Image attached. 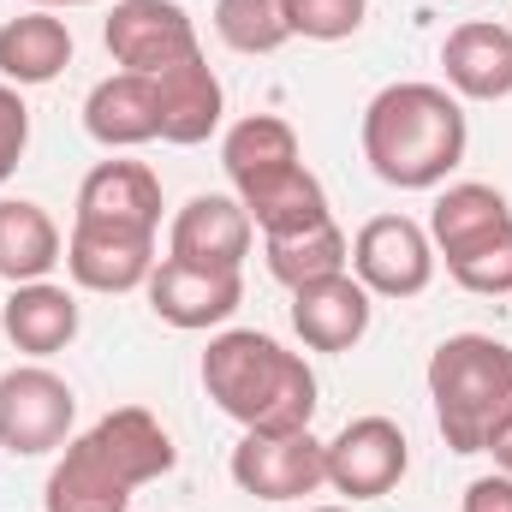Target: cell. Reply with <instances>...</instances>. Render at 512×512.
<instances>
[{
  "mask_svg": "<svg viewBox=\"0 0 512 512\" xmlns=\"http://www.w3.org/2000/svg\"><path fill=\"white\" fill-rule=\"evenodd\" d=\"M179 465V447L167 423L143 405H120L96 417L78 441H66L60 465L48 471V512H126L131 489L167 477Z\"/></svg>",
  "mask_w": 512,
  "mask_h": 512,
  "instance_id": "1",
  "label": "cell"
},
{
  "mask_svg": "<svg viewBox=\"0 0 512 512\" xmlns=\"http://www.w3.org/2000/svg\"><path fill=\"white\" fill-rule=\"evenodd\" d=\"M465 108L441 84H387L364 108V161L393 191H435L465 161Z\"/></svg>",
  "mask_w": 512,
  "mask_h": 512,
  "instance_id": "2",
  "label": "cell"
},
{
  "mask_svg": "<svg viewBox=\"0 0 512 512\" xmlns=\"http://www.w3.org/2000/svg\"><path fill=\"white\" fill-rule=\"evenodd\" d=\"M203 387L239 429H310L316 417V370L256 328H227L209 340Z\"/></svg>",
  "mask_w": 512,
  "mask_h": 512,
  "instance_id": "3",
  "label": "cell"
},
{
  "mask_svg": "<svg viewBox=\"0 0 512 512\" xmlns=\"http://www.w3.org/2000/svg\"><path fill=\"white\" fill-rule=\"evenodd\" d=\"M429 405L453 453H489L512 423V346L495 334H447L429 352Z\"/></svg>",
  "mask_w": 512,
  "mask_h": 512,
  "instance_id": "4",
  "label": "cell"
},
{
  "mask_svg": "<svg viewBox=\"0 0 512 512\" xmlns=\"http://www.w3.org/2000/svg\"><path fill=\"white\" fill-rule=\"evenodd\" d=\"M78 393L48 364H12L0 376V447L12 459H42L72 441Z\"/></svg>",
  "mask_w": 512,
  "mask_h": 512,
  "instance_id": "5",
  "label": "cell"
},
{
  "mask_svg": "<svg viewBox=\"0 0 512 512\" xmlns=\"http://www.w3.org/2000/svg\"><path fill=\"white\" fill-rule=\"evenodd\" d=\"M227 471L256 501H304L328 483V441L310 429H245Z\"/></svg>",
  "mask_w": 512,
  "mask_h": 512,
  "instance_id": "6",
  "label": "cell"
},
{
  "mask_svg": "<svg viewBox=\"0 0 512 512\" xmlns=\"http://www.w3.org/2000/svg\"><path fill=\"white\" fill-rule=\"evenodd\" d=\"M102 42L120 60V72H143V78L203 54L197 24L179 0H114V12L102 24Z\"/></svg>",
  "mask_w": 512,
  "mask_h": 512,
  "instance_id": "7",
  "label": "cell"
},
{
  "mask_svg": "<svg viewBox=\"0 0 512 512\" xmlns=\"http://www.w3.org/2000/svg\"><path fill=\"white\" fill-rule=\"evenodd\" d=\"M352 274L364 280L370 298H417L435 280V245L429 227L411 215H376L352 239Z\"/></svg>",
  "mask_w": 512,
  "mask_h": 512,
  "instance_id": "8",
  "label": "cell"
},
{
  "mask_svg": "<svg viewBox=\"0 0 512 512\" xmlns=\"http://www.w3.org/2000/svg\"><path fill=\"white\" fill-rule=\"evenodd\" d=\"M411 471V441L393 417H352L328 441V489L346 501H382Z\"/></svg>",
  "mask_w": 512,
  "mask_h": 512,
  "instance_id": "9",
  "label": "cell"
},
{
  "mask_svg": "<svg viewBox=\"0 0 512 512\" xmlns=\"http://www.w3.org/2000/svg\"><path fill=\"white\" fill-rule=\"evenodd\" d=\"M143 292H149V310L167 328L203 334V328H221L245 304V274L239 268H191L179 256H161Z\"/></svg>",
  "mask_w": 512,
  "mask_h": 512,
  "instance_id": "10",
  "label": "cell"
},
{
  "mask_svg": "<svg viewBox=\"0 0 512 512\" xmlns=\"http://www.w3.org/2000/svg\"><path fill=\"white\" fill-rule=\"evenodd\" d=\"M84 227H114V233H161V179L143 161H96L78 185V215Z\"/></svg>",
  "mask_w": 512,
  "mask_h": 512,
  "instance_id": "11",
  "label": "cell"
},
{
  "mask_svg": "<svg viewBox=\"0 0 512 512\" xmlns=\"http://www.w3.org/2000/svg\"><path fill=\"white\" fill-rule=\"evenodd\" d=\"M251 215L239 197H221V191H203L191 197L173 227H167V256L191 262V268H245L251 256Z\"/></svg>",
  "mask_w": 512,
  "mask_h": 512,
  "instance_id": "12",
  "label": "cell"
},
{
  "mask_svg": "<svg viewBox=\"0 0 512 512\" xmlns=\"http://www.w3.org/2000/svg\"><path fill=\"white\" fill-rule=\"evenodd\" d=\"M370 292L364 280L346 268V274H328V280H310L292 292V334L310 346V352H352L364 334H370Z\"/></svg>",
  "mask_w": 512,
  "mask_h": 512,
  "instance_id": "13",
  "label": "cell"
},
{
  "mask_svg": "<svg viewBox=\"0 0 512 512\" xmlns=\"http://www.w3.org/2000/svg\"><path fill=\"white\" fill-rule=\"evenodd\" d=\"M155 239L149 233H114V227H84L72 221L66 239V268L84 292H137L155 274Z\"/></svg>",
  "mask_w": 512,
  "mask_h": 512,
  "instance_id": "14",
  "label": "cell"
},
{
  "mask_svg": "<svg viewBox=\"0 0 512 512\" xmlns=\"http://www.w3.org/2000/svg\"><path fill=\"white\" fill-rule=\"evenodd\" d=\"M155 96H161V143H209L221 131V114H227V90L215 78V66L203 54L155 72Z\"/></svg>",
  "mask_w": 512,
  "mask_h": 512,
  "instance_id": "15",
  "label": "cell"
},
{
  "mask_svg": "<svg viewBox=\"0 0 512 512\" xmlns=\"http://www.w3.org/2000/svg\"><path fill=\"white\" fill-rule=\"evenodd\" d=\"M441 66L459 102H507L512 96V30L471 18L441 42Z\"/></svg>",
  "mask_w": 512,
  "mask_h": 512,
  "instance_id": "16",
  "label": "cell"
},
{
  "mask_svg": "<svg viewBox=\"0 0 512 512\" xmlns=\"http://www.w3.org/2000/svg\"><path fill=\"white\" fill-rule=\"evenodd\" d=\"M84 131H90L102 149L155 143V137H161V96H155V78H143V72H114V78H102V84L84 96Z\"/></svg>",
  "mask_w": 512,
  "mask_h": 512,
  "instance_id": "17",
  "label": "cell"
},
{
  "mask_svg": "<svg viewBox=\"0 0 512 512\" xmlns=\"http://www.w3.org/2000/svg\"><path fill=\"white\" fill-rule=\"evenodd\" d=\"M0 328L24 358H54L78 340V298L54 280H30L12 286V298H0Z\"/></svg>",
  "mask_w": 512,
  "mask_h": 512,
  "instance_id": "18",
  "label": "cell"
},
{
  "mask_svg": "<svg viewBox=\"0 0 512 512\" xmlns=\"http://www.w3.org/2000/svg\"><path fill=\"white\" fill-rule=\"evenodd\" d=\"M66 66H72V30H66V18L30 6L24 18H6L0 24V78L12 90L54 84Z\"/></svg>",
  "mask_w": 512,
  "mask_h": 512,
  "instance_id": "19",
  "label": "cell"
},
{
  "mask_svg": "<svg viewBox=\"0 0 512 512\" xmlns=\"http://www.w3.org/2000/svg\"><path fill=\"white\" fill-rule=\"evenodd\" d=\"M239 203H245V215H251V227L262 239H286V233H304V227H316V221H334V209H328V191H322V179L298 161V167H280V173H268V179H256L239 191Z\"/></svg>",
  "mask_w": 512,
  "mask_h": 512,
  "instance_id": "20",
  "label": "cell"
},
{
  "mask_svg": "<svg viewBox=\"0 0 512 512\" xmlns=\"http://www.w3.org/2000/svg\"><path fill=\"white\" fill-rule=\"evenodd\" d=\"M507 227H512V203L495 185H477V179L447 185L435 197V209H429V245H435V256H459L471 245H483V239H495V233H507Z\"/></svg>",
  "mask_w": 512,
  "mask_h": 512,
  "instance_id": "21",
  "label": "cell"
},
{
  "mask_svg": "<svg viewBox=\"0 0 512 512\" xmlns=\"http://www.w3.org/2000/svg\"><path fill=\"white\" fill-rule=\"evenodd\" d=\"M54 262H66L54 215L30 197H0V280L30 286V280H48Z\"/></svg>",
  "mask_w": 512,
  "mask_h": 512,
  "instance_id": "22",
  "label": "cell"
},
{
  "mask_svg": "<svg viewBox=\"0 0 512 512\" xmlns=\"http://www.w3.org/2000/svg\"><path fill=\"white\" fill-rule=\"evenodd\" d=\"M298 161H304L298 155V131L286 126L280 114H251V120H239L221 137V167H227L233 191H245V185L280 173V167H298Z\"/></svg>",
  "mask_w": 512,
  "mask_h": 512,
  "instance_id": "23",
  "label": "cell"
},
{
  "mask_svg": "<svg viewBox=\"0 0 512 512\" xmlns=\"http://www.w3.org/2000/svg\"><path fill=\"white\" fill-rule=\"evenodd\" d=\"M268 256V274L280 286H310V280H328V274H346L352 268V239L334 227V221H316L304 233H286V239H262Z\"/></svg>",
  "mask_w": 512,
  "mask_h": 512,
  "instance_id": "24",
  "label": "cell"
},
{
  "mask_svg": "<svg viewBox=\"0 0 512 512\" xmlns=\"http://www.w3.org/2000/svg\"><path fill=\"white\" fill-rule=\"evenodd\" d=\"M215 36L233 54H274L292 42V24L280 0H215Z\"/></svg>",
  "mask_w": 512,
  "mask_h": 512,
  "instance_id": "25",
  "label": "cell"
},
{
  "mask_svg": "<svg viewBox=\"0 0 512 512\" xmlns=\"http://www.w3.org/2000/svg\"><path fill=\"white\" fill-rule=\"evenodd\" d=\"M447 274L465 292H477V298H507L512 292V227L495 233V239H483V245H471V251L447 256Z\"/></svg>",
  "mask_w": 512,
  "mask_h": 512,
  "instance_id": "26",
  "label": "cell"
},
{
  "mask_svg": "<svg viewBox=\"0 0 512 512\" xmlns=\"http://www.w3.org/2000/svg\"><path fill=\"white\" fill-rule=\"evenodd\" d=\"M280 6L292 36L304 42H346L364 30V12H370V0H280Z\"/></svg>",
  "mask_w": 512,
  "mask_h": 512,
  "instance_id": "27",
  "label": "cell"
},
{
  "mask_svg": "<svg viewBox=\"0 0 512 512\" xmlns=\"http://www.w3.org/2000/svg\"><path fill=\"white\" fill-rule=\"evenodd\" d=\"M24 149H30V108H24V96L0 78V185L18 173Z\"/></svg>",
  "mask_w": 512,
  "mask_h": 512,
  "instance_id": "28",
  "label": "cell"
},
{
  "mask_svg": "<svg viewBox=\"0 0 512 512\" xmlns=\"http://www.w3.org/2000/svg\"><path fill=\"white\" fill-rule=\"evenodd\" d=\"M459 512H512V477H507V471H489V477H477V483L465 489Z\"/></svg>",
  "mask_w": 512,
  "mask_h": 512,
  "instance_id": "29",
  "label": "cell"
},
{
  "mask_svg": "<svg viewBox=\"0 0 512 512\" xmlns=\"http://www.w3.org/2000/svg\"><path fill=\"white\" fill-rule=\"evenodd\" d=\"M489 453H495V471H507V477H512V423L495 435V447H489Z\"/></svg>",
  "mask_w": 512,
  "mask_h": 512,
  "instance_id": "30",
  "label": "cell"
},
{
  "mask_svg": "<svg viewBox=\"0 0 512 512\" xmlns=\"http://www.w3.org/2000/svg\"><path fill=\"white\" fill-rule=\"evenodd\" d=\"M30 6H42V12H60V6H96V0H30Z\"/></svg>",
  "mask_w": 512,
  "mask_h": 512,
  "instance_id": "31",
  "label": "cell"
},
{
  "mask_svg": "<svg viewBox=\"0 0 512 512\" xmlns=\"http://www.w3.org/2000/svg\"><path fill=\"white\" fill-rule=\"evenodd\" d=\"M310 512H352V507H310Z\"/></svg>",
  "mask_w": 512,
  "mask_h": 512,
  "instance_id": "32",
  "label": "cell"
}]
</instances>
